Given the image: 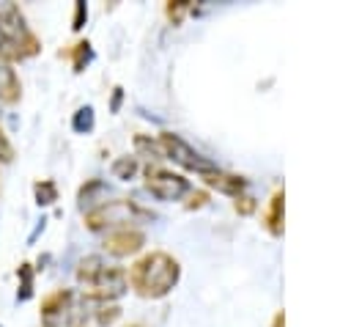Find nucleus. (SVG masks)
<instances>
[{
    "instance_id": "19",
    "label": "nucleus",
    "mask_w": 351,
    "mask_h": 327,
    "mask_svg": "<svg viewBox=\"0 0 351 327\" xmlns=\"http://www.w3.org/2000/svg\"><path fill=\"white\" fill-rule=\"evenodd\" d=\"M85 16H88V8H85V3H77V5H74V25H71V27H74V30H80Z\"/></svg>"
},
{
    "instance_id": "5",
    "label": "nucleus",
    "mask_w": 351,
    "mask_h": 327,
    "mask_svg": "<svg viewBox=\"0 0 351 327\" xmlns=\"http://www.w3.org/2000/svg\"><path fill=\"white\" fill-rule=\"evenodd\" d=\"M134 217H143V212L132 201H107V203H99L96 209H88L85 225L90 231H104V228H112V225L134 223Z\"/></svg>"
},
{
    "instance_id": "14",
    "label": "nucleus",
    "mask_w": 351,
    "mask_h": 327,
    "mask_svg": "<svg viewBox=\"0 0 351 327\" xmlns=\"http://www.w3.org/2000/svg\"><path fill=\"white\" fill-rule=\"evenodd\" d=\"M71 126H74V132H90L93 129V107H80L77 113H74V121H71Z\"/></svg>"
},
{
    "instance_id": "8",
    "label": "nucleus",
    "mask_w": 351,
    "mask_h": 327,
    "mask_svg": "<svg viewBox=\"0 0 351 327\" xmlns=\"http://www.w3.org/2000/svg\"><path fill=\"white\" fill-rule=\"evenodd\" d=\"M143 245H145V236H143L140 231H134V228L112 231V234H107V239H104V250H107L110 256H118V258L137 253Z\"/></svg>"
},
{
    "instance_id": "21",
    "label": "nucleus",
    "mask_w": 351,
    "mask_h": 327,
    "mask_svg": "<svg viewBox=\"0 0 351 327\" xmlns=\"http://www.w3.org/2000/svg\"><path fill=\"white\" fill-rule=\"evenodd\" d=\"M203 203H206V195H203V192H195V195H192V203H189V209H195V206H203Z\"/></svg>"
},
{
    "instance_id": "4",
    "label": "nucleus",
    "mask_w": 351,
    "mask_h": 327,
    "mask_svg": "<svg viewBox=\"0 0 351 327\" xmlns=\"http://www.w3.org/2000/svg\"><path fill=\"white\" fill-rule=\"evenodd\" d=\"M159 146H162V154H165L167 159L178 162V165L186 168V170H195V173H200V176L219 170L214 159L203 157L200 151H195L186 140H181V137L173 135V132H162V135H159Z\"/></svg>"
},
{
    "instance_id": "13",
    "label": "nucleus",
    "mask_w": 351,
    "mask_h": 327,
    "mask_svg": "<svg viewBox=\"0 0 351 327\" xmlns=\"http://www.w3.org/2000/svg\"><path fill=\"white\" fill-rule=\"evenodd\" d=\"M33 192H36V203L38 206H49V203H55L58 201V187L52 184V181H38L36 187H33Z\"/></svg>"
},
{
    "instance_id": "20",
    "label": "nucleus",
    "mask_w": 351,
    "mask_h": 327,
    "mask_svg": "<svg viewBox=\"0 0 351 327\" xmlns=\"http://www.w3.org/2000/svg\"><path fill=\"white\" fill-rule=\"evenodd\" d=\"M236 212L250 214V212H252V198H239V201H236Z\"/></svg>"
},
{
    "instance_id": "15",
    "label": "nucleus",
    "mask_w": 351,
    "mask_h": 327,
    "mask_svg": "<svg viewBox=\"0 0 351 327\" xmlns=\"http://www.w3.org/2000/svg\"><path fill=\"white\" fill-rule=\"evenodd\" d=\"M90 58H93L90 44H88V41H80V44L74 47V71H82V69L90 63Z\"/></svg>"
},
{
    "instance_id": "12",
    "label": "nucleus",
    "mask_w": 351,
    "mask_h": 327,
    "mask_svg": "<svg viewBox=\"0 0 351 327\" xmlns=\"http://www.w3.org/2000/svg\"><path fill=\"white\" fill-rule=\"evenodd\" d=\"M134 173H137V159H134V157H118V159L112 162V176H115V179L129 181Z\"/></svg>"
},
{
    "instance_id": "18",
    "label": "nucleus",
    "mask_w": 351,
    "mask_h": 327,
    "mask_svg": "<svg viewBox=\"0 0 351 327\" xmlns=\"http://www.w3.org/2000/svg\"><path fill=\"white\" fill-rule=\"evenodd\" d=\"M11 159H14V148H11L8 137H5V132L0 129V162H11Z\"/></svg>"
},
{
    "instance_id": "7",
    "label": "nucleus",
    "mask_w": 351,
    "mask_h": 327,
    "mask_svg": "<svg viewBox=\"0 0 351 327\" xmlns=\"http://www.w3.org/2000/svg\"><path fill=\"white\" fill-rule=\"evenodd\" d=\"M145 187L159 201H178L181 195H186L192 190L184 176H178L173 170H162V168H148L145 170Z\"/></svg>"
},
{
    "instance_id": "10",
    "label": "nucleus",
    "mask_w": 351,
    "mask_h": 327,
    "mask_svg": "<svg viewBox=\"0 0 351 327\" xmlns=\"http://www.w3.org/2000/svg\"><path fill=\"white\" fill-rule=\"evenodd\" d=\"M19 93H22L19 77H16L14 69L0 58V102L14 104V102H19Z\"/></svg>"
},
{
    "instance_id": "23",
    "label": "nucleus",
    "mask_w": 351,
    "mask_h": 327,
    "mask_svg": "<svg viewBox=\"0 0 351 327\" xmlns=\"http://www.w3.org/2000/svg\"><path fill=\"white\" fill-rule=\"evenodd\" d=\"M274 327H285V316H282V313L274 316Z\"/></svg>"
},
{
    "instance_id": "2",
    "label": "nucleus",
    "mask_w": 351,
    "mask_h": 327,
    "mask_svg": "<svg viewBox=\"0 0 351 327\" xmlns=\"http://www.w3.org/2000/svg\"><path fill=\"white\" fill-rule=\"evenodd\" d=\"M77 280L88 286L93 300H115L126 291V272L121 267L107 264L101 256H88L77 267Z\"/></svg>"
},
{
    "instance_id": "1",
    "label": "nucleus",
    "mask_w": 351,
    "mask_h": 327,
    "mask_svg": "<svg viewBox=\"0 0 351 327\" xmlns=\"http://www.w3.org/2000/svg\"><path fill=\"white\" fill-rule=\"evenodd\" d=\"M178 278H181L178 261L162 250H154V253L137 258L129 269L132 289L145 300H159V297L170 294L173 286L178 283Z\"/></svg>"
},
{
    "instance_id": "3",
    "label": "nucleus",
    "mask_w": 351,
    "mask_h": 327,
    "mask_svg": "<svg viewBox=\"0 0 351 327\" xmlns=\"http://www.w3.org/2000/svg\"><path fill=\"white\" fill-rule=\"evenodd\" d=\"M38 49H41L38 38L25 25L22 11L14 3L3 0L0 3V52L11 58H33Z\"/></svg>"
},
{
    "instance_id": "9",
    "label": "nucleus",
    "mask_w": 351,
    "mask_h": 327,
    "mask_svg": "<svg viewBox=\"0 0 351 327\" xmlns=\"http://www.w3.org/2000/svg\"><path fill=\"white\" fill-rule=\"evenodd\" d=\"M203 181L208 187H214L217 192H225V195H239L244 187H247V179L241 176H233V173H222V170H214V173H206Z\"/></svg>"
},
{
    "instance_id": "11",
    "label": "nucleus",
    "mask_w": 351,
    "mask_h": 327,
    "mask_svg": "<svg viewBox=\"0 0 351 327\" xmlns=\"http://www.w3.org/2000/svg\"><path fill=\"white\" fill-rule=\"evenodd\" d=\"M282 206H285V192L277 190V192L271 195L269 212H266V217H263V223H266V228H269L271 236H280V234H282Z\"/></svg>"
},
{
    "instance_id": "22",
    "label": "nucleus",
    "mask_w": 351,
    "mask_h": 327,
    "mask_svg": "<svg viewBox=\"0 0 351 327\" xmlns=\"http://www.w3.org/2000/svg\"><path fill=\"white\" fill-rule=\"evenodd\" d=\"M118 104H121V88H115L112 93V110H118Z\"/></svg>"
},
{
    "instance_id": "17",
    "label": "nucleus",
    "mask_w": 351,
    "mask_h": 327,
    "mask_svg": "<svg viewBox=\"0 0 351 327\" xmlns=\"http://www.w3.org/2000/svg\"><path fill=\"white\" fill-rule=\"evenodd\" d=\"M134 146H137L140 151H148V154H154L156 159H162V157H165V154H162V146L151 143V140H148L145 135H137V137H134Z\"/></svg>"
},
{
    "instance_id": "16",
    "label": "nucleus",
    "mask_w": 351,
    "mask_h": 327,
    "mask_svg": "<svg viewBox=\"0 0 351 327\" xmlns=\"http://www.w3.org/2000/svg\"><path fill=\"white\" fill-rule=\"evenodd\" d=\"M19 275H22V291L16 294V300H30V294H33V272H30V264H22L19 267Z\"/></svg>"
},
{
    "instance_id": "6",
    "label": "nucleus",
    "mask_w": 351,
    "mask_h": 327,
    "mask_svg": "<svg viewBox=\"0 0 351 327\" xmlns=\"http://www.w3.org/2000/svg\"><path fill=\"white\" fill-rule=\"evenodd\" d=\"M80 313L82 311L74 308V291H69V289H60L41 302V324L44 327H74V324H80Z\"/></svg>"
}]
</instances>
